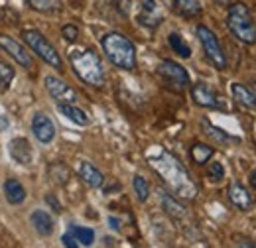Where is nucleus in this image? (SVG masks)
<instances>
[{"instance_id": "25", "label": "nucleus", "mask_w": 256, "mask_h": 248, "mask_svg": "<svg viewBox=\"0 0 256 248\" xmlns=\"http://www.w3.org/2000/svg\"><path fill=\"white\" fill-rule=\"evenodd\" d=\"M69 232L77 238V242L81 244V246H91L93 244V240H95V232L91 230V228H87V226H71L69 228Z\"/></svg>"}, {"instance_id": "1", "label": "nucleus", "mask_w": 256, "mask_h": 248, "mask_svg": "<svg viewBox=\"0 0 256 248\" xmlns=\"http://www.w3.org/2000/svg\"><path fill=\"white\" fill-rule=\"evenodd\" d=\"M146 160L150 168L162 178V182L168 186V189L178 197V199H188L192 201L197 195V184L193 182L192 174L188 168L168 150L162 146H152L146 152Z\"/></svg>"}, {"instance_id": "29", "label": "nucleus", "mask_w": 256, "mask_h": 248, "mask_svg": "<svg viewBox=\"0 0 256 248\" xmlns=\"http://www.w3.org/2000/svg\"><path fill=\"white\" fill-rule=\"evenodd\" d=\"M207 178H209L211 182H221L224 178V168L219 162H213V164L209 166V170H207Z\"/></svg>"}, {"instance_id": "26", "label": "nucleus", "mask_w": 256, "mask_h": 248, "mask_svg": "<svg viewBox=\"0 0 256 248\" xmlns=\"http://www.w3.org/2000/svg\"><path fill=\"white\" fill-rule=\"evenodd\" d=\"M162 205H164L166 213H168V215H172L174 218L186 217V209H184L176 199H172V197H170V195H166V193H162Z\"/></svg>"}, {"instance_id": "32", "label": "nucleus", "mask_w": 256, "mask_h": 248, "mask_svg": "<svg viewBox=\"0 0 256 248\" xmlns=\"http://www.w3.org/2000/svg\"><path fill=\"white\" fill-rule=\"evenodd\" d=\"M108 224H110V226H112L114 230H120V222H118V220H116V218H114V217H110V218H108Z\"/></svg>"}, {"instance_id": "12", "label": "nucleus", "mask_w": 256, "mask_h": 248, "mask_svg": "<svg viewBox=\"0 0 256 248\" xmlns=\"http://www.w3.org/2000/svg\"><path fill=\"white\" fill-rule=\"evenodd\" d=\"M226 197H228V201L236 207V209H240V211H250V207H252V195L246 191V187L242 186L240 182H230V186L226 189Z\"/></svg>"}, {"instance_id": "9", "label": "nucleus", "mask_w": 256, "mask_h": 248, "mask_svg": "<svg viewBox=\"0 0 256 248\" xmlns=\"http://www.w3.org/2000/svg\"><path fill=\"white\" fill-rule=\"evenodd\" d=\"M48 93L52 94V98H56L58 102H75L77 100V93L62 79H58L56 75H48L44 79Z\"/></svg>"}, {"instance_id": "27", "label": "nucleus", "mask_w": 256, "mask_h": 248, "mask_svg": "<svg viewBox=\"0 0 256 248\" xmlns=\"http://www.w3.org/2000/svg\"><path fill=\"white\" fill-rule=\"evenodd\" d=\"M132 187H134V193H136L138 201H140V203H146L148 197H150V186H148V182H146L142 176H134Z\"/></svg>"}, {"instance_id": "2", "label": "nucleus", "mask_w": 256, "mask_h": 248, "mask_svg": "<svg viewBox=\"0 0 256 248\" xmlns=\"http://www.w3.org/2000/svg\"><path fill=\"white\" fill-rule=\"evenodd\" d=\"M69 63L75 71V75L93 87H102L104 85V67L100 58L93 50L87 48H77L69 52Z\"/></svg>"}, {"instance_id": "31", "label": "nucleus", "mask_w": 256, "mask_h": 248, "mask_svg": "<svg viewBox=\"0 0 256 248\" xmlns=\"http://www.w3.org/2000/svg\"><path fill=\"white\" fill-rule=\"evenodd\" d=\"M62 242H64L67 248H77V246H81L79 242H77V238L71 234V232H67V234H64V238H62Z\"/></svg>"}, {"instance_id": "8", "label": "nucleus", "mask_w": 256, "mask_h": 248, "mask_svg": "<svg viewBox=\"0 0 256 248\" xmlns=\"http://www.w3.org/2000/svg\"><path fill=\"white\" fill-rule=\"evenodd\" d=\"M0 48H2L14 62L20 63L22 67L34 69V62H32V58H30V54H28V52L24 50V46L18 44L14 38H10V36H0Z\"/></svg>"}, {"instance_id": "16", "label": "nucleus", "mask_w": 256, "mask_h": 248, "mask_svg": "<svg viewBox=\"0 0 256 248\" xmlns=\"http://www.w3.org/2000/svg\"><path fill=\"white\" fill-rule=\"evenodd\" d=\"M77 174H79V178L83 180V184H87L89 187H100L102 182H104L102 174L96 170L93 164H89V162H79Z\"/></svg>"}, {"instance_id": "18", "label": "nucleus", "mask_w": 256, "mask_h": 248, "mask_svg": "<svg viewBox=\"0 0 256 248\" xmlns=\"http://www.w3.org/2000/svg\"><path fill=\"white\" fill-rule=\"evenodd\" d=\"M58 110L64 114L65 118H69L71 122H75L77 126H89V122H91L89 116L79 106H75V102H60Z\"/></svg>"}, {"instance_id": "23", "label": "nucleus", "mask_w": 256, "mask_h": 248, "mask_svg": "<svg viewBox=\"0 0 256 248\" xmlns=\"http://www.w3.org/2000/svg\"><path fill=\"white\" fill-rule=\"evenodd\" d=\"M26 4L36 12H58L62 10V0H26Z\"/></svg>"}, {"instance_id": "4", "label": "nucleus", "mask_w": 256, "mask_h": 248, "mask_svg": "<svg viewBox=\"0 0 256 248\" xmlns=\"http://www.w3.org/2000/svg\"><path fill=\"white\" fill-rule=\"evenodd\" d=\"M226 26L238 42L248 46L256 44V22L250 14V8L244 2H234L228 6Z\"/></svg>"}, {"instance_id": "13", "label": "nucleus", "mask_w": 256, "mask_h": 248, "mask_svg": "<svg viewBox=\"0 0 256 248\" xmlns=\"http://www.w3.org/2000/svg\"><path fill=\"white\" fill-rule=\"evenodd\" d=\"M138 22L148 26V28H156L162 22V8L158 0H144L142 4V12L138 14Z\"/></svg>"}, {"instance_id": "30", "label": "nucleus", "mask_w": 256, "mask_h": 248, "mask_svg": "<svg viewBox=\"0 0 256 248\" xmlns=\"http://www.w3.org/2000/svg\"><path fill=\"white\" fill-rule=\"evenodd\" d=\"M62 36H64L67 42H77V38H79V28L77 26H73V24H65L64 28H62Z\"/></svg>"}, {"instance_id": "20", "label": "nucleus", "mask_w": 256, "mask_h": 248, "mask_svg": "<svg viewBox=\"0 0 256 248\" xmlns=\"http://www.w3.org/2000/svg\"><path fill=\"white\" fill-rule=\"evenodd\" d=\"M174 10L186 18H195L203 12V6L199 0H174Z\"/></svg>"}, {"instance_id": "21", "label": "nucleus", "mask_w": 256, "mask_h": 248, "mask_svg": "<svg viewBox=\"0 0 256 248\" xmlns=\"http://www.w3.org/2000/svg\"><path fill=\"white\" fill-rule=\"evenodd\" d=\"M213 154H215V148H211V146H207V144L197 142V144H193L192 146V160L197 164V166L207 164V162L213 158Z\"/></svg>"}, {"instance_id": "22", "label": "nucleus", "mask_w": 256, "mask_h": 248, "mask_svg": "<svg viewBox=\"0 0 256 248\" xmlns=\"http://www.w3.org/2000/svg\"><path fill=\"white\" fill-rule=\"evenodd\" d=\"M203 128L207 130V136H211L215 142H219V144H230V142H238V138H234V136H228L224 130L221 128H217V126H213V124H209L207 120H203Z\"/></svg>"}, {"instance_id": "28", "label": "nucleus", "mask_w": 256, "mask_h": 248, "mask_svg": "<svg viewBox=\"0 0 256 248\" xmlns=\"http://www.w3.org/2000/svg\"><path fill=\"white\" fill-rule=\"evenodd\" d=\"M14 75H16L14 67L0 60V87H2L4 91H6V89L12 85V81H14Z\"/></svg>"}, {"instance_id": "19", "label": "nucleus", "mask_w": 256, "mask_h": 248, "mask_svg": "<svg viewBox=\"0 0 256 248\" xmlns=\"http://www.w3.org/2000/svg\"><path fill=\"white\" fill-rule=\"evenodd\" d=\"M30 220H32L34 228H36L38 234H42V236H50V234L54 232V218H52L50 213L38 209V211H34L32 213Z\"/></svg>"}, {"instance_id": "5", "label": "nucleus", "mask_w": 256, "mask_h": 248, "mask_svg": "<svg viewBox=\"0 0 256 248\" xmlns=\"http://www.w3.org/2000/svg\"><path fill=\"white\" fill-rule=\"evenodd\" d=\"M22 36H24L26 44L34 50V54H38V56H40V60H44L48 65H52V67H54V69H58V71H62V69H64V62H62V58H60L58 50H56V48L46 40V36H44V34H40L38 30H24Z\"/></svg>"}, {"instance_id": "15", "label": "nucleus", "mask_w": 256, "mask_h": 248, "mask_svg": "<svg viewBox=\"0 0 256 248\" xmlns=\"http://www.w3.org/2000/svg\"><path fill=\"white\" fill-rule=\"evenodd\" d=\"M230 93L232 98L236 100V104L248 108V110H256V94L254 91H250L248 87H244L242 83H232L230 85Z\"/></svg>"}, {"instance_id": "17", "label": "nucleus", "mask_w": 256, "mask_h": 248, "mask_svg": "<svg viewBox=\"0 0 256 248\" xmlns=\"http://www.w3.org/2000/svg\"><path fill=\"white\" fill-rule=\"evenodd\" d=\"M4 197L10 205H20L26 199V189L22 187V184L18 180L10 178V180L4 182Z\"/></svg>"}, {"instance_id": "11", "label": "nucleus", "mask_w": 256, "mask_h": 248, "mask_svg": "<svg viewBox=\"0 0 256 248\" xmlns=\"http://www.w3.org/2000/svg\"><path fill=\"white\" fill-rule=\"evenodd\" d=\"M32 132L42 144H50L56 138V124L44 112H38L32 118Z\"/></svg>"}, {"instance_id": "10", "label": "nucleus", "mask_w": 256, "mask_h": 248, "mask_svg": "<svg viewBox=\"0 0 256 248\" xmlns=\"http://www.w3.org/2000/svg\"><path fill=\"white\" fill-rule=\"evenodd\" d=\"M192 96L199 106H205V108H221L223 106L221 96L215 93L207 83H195L192 87Z\"/></svg>"}, {"instance_id": "14", "label": "nucleus", "mask_w": 256, "mask_h": 248, "mask_svg": "<svg viewBox=\"0 0 256 248\" xmlns=\"http://www.w3.org/2000/svg\"><path fill=\"white\" fill-rule=\"evenodd\" d=\"M8 152L12 156L14 162H18L20 166H28L32 162V146L26 138H14L8 144Z\"/></svg>"}, {"instance_id": "34", "label": "nucleus", "mask_w": 256, "mask_h": 248, "mask_svg": "<svg viewBox=\"0 0 256 248\" xmlns=\"http://www.w3.org/2000/svg\"><path fill=\"white\" fill-rule=\"evenodd\" d=\"M215 2H219V4H223V6H226V4H230V0H215Z\"/></svg>"}, {"instance_id": "7", "label": "nucleus", "mask_w": 256, "mask_h": 248, "mask_svg": "<svg viewBox=\"0 0 256 248\" xmlns=\"http://www.w3.org/2000/svg\"><path fill=\"white\" fill-rule=\"evenodd\" d=\"M158 73L162 75V79L174 89V91H186L190 87V75L188 71L180 65V63L172 62V60H166L160 63L158 67Z\"/></svg>"}, {"instance_id": "6", "label": "nucleus", "mask_w": 256, "mask_h": 248, "mask_svg": "<svg viewBox=\"0 0 256 248\" xmlns=\"http://www.w3.org/2000/svg\"><path fill=\"white\" fill-rule=\"evenodd\" d=\"M197 38H199V42L203 46V52L209 58V62L213 63L217 69H224L226 67V58H224L223 46H221L219 38L207 26H197Z\"/></svg>"}, {"instance_id": "24", "label": "nucleus", "mask_w": 256, "mask_h": 248, "mask_svg": "<svg viewBox=\"0 0 256 248\" xmlns=\"http://www.w3.org/2000/svg\"><path fill=\"white\" fill-rule=\"evenodd\" d=\"M168 42H170L172 50H174L180 58H192V50H190V46L186 44V40H184L180 34H170V36H168Z\"/></svg>"}, {"instance_id": "33", "label": "nucleus", "mask_w": 256, "mask_h": 248, "mask_svg": "<svg viewBox=\"0 0 256 248\" xmlns=\"http://www.w3.org/2000/svg\"><path fill=\"white\" fill-rule=\"evenodd\" d=\"M250 184L256 187V172H252V174H250Z\"/></svg>"}, {"instance_id": "3", "label": "nucleus", "mask_w": 256, "mask_h": 248, "mask_svg": "<svg viewBox=\"0 0 256 248\" xmlns=\"http://www.w3.org/2000/svg\"><path fill=\"white\" fill-rule=\"evenodd\" d=\"M100 46H102V52L108 58V62L116 65L118 69L132 71L136 67V48L124 34L110 32V34L102 36Z\"/></svg>"}]
</instances>
